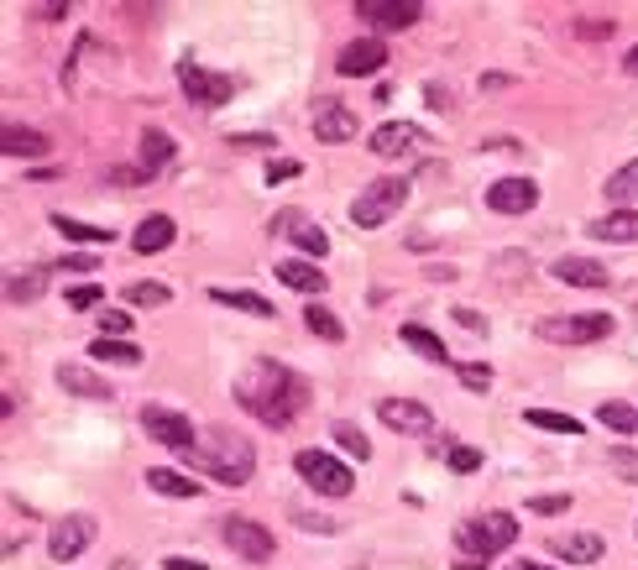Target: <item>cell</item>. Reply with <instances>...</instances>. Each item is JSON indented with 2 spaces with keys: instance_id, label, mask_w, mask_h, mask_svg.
<instances>
[{
  "instance_id": "obj_1",
  "label": "cell",
  "mask_w": 638,
  "mask_h": 570,
  "mask_svg": "<svg viewBox=\"0 0 638 570\" xmlns=\"http://www.w3.org/2000/svg\"><path fill=\"white\" fill-rule=\"evenodd\" d=\"M236 398H241L246 414L262 419L267 429H283L309 408V382L299 372L278 367V361H252V367L236 377Z\"/></svg>"
},
{
  "instance_id": "obj_2",
  "label": "cell",
  "mask_w": 638,
  "mask_h": 570,
  "mask_svg": "<svg viewBox=\"0 0 638 570\" xmlns=\"http://www.w3.org/2000/svg\"><path fill=\"white\" fill-rule=\"evenodd\" d=\"M184 461L199 466V471H210L215 482H225V487H246V482H252V471H257V450H252V440L215 429L204 445H189L184 450Z\"/></svg>"
},
{
  "instance_id": "obj_3",
  "label": "cell",
  "mask_w": 638,
  "mask_h": 570,
  "mask_svg": "<svg viewBox=\"0 0 638 570\" xmlns=\"http://www.w3.org/2000/svg\"><path fill=\"white\" fill-rule=\"evenodd\" d=\"M408 199V184L403 178H377V184H367L356 199H351V225H361V231H377V225H387Z\"/></svg>"
},
{
  "instance_id": "obj_4",
  "label": "cell",
  "mask_w": 638,
  "mask_h": 570,
  "mask_svg": "<svg viewBox=\"0 0 638 570\" xmlns=\"http://www.w3.org/2000/svg\"><path fill=\"white\" fill-rule=\"evenodd\" d=\"M455 539H461V550L476 555V560H492V555H503L508 544L518 539V518L513 513H487V518H471L455 529Z\"/></svg>"
},
{
  "instance_id": "obj_5",
  "label": "cell",
  "mask_w": 638,
  "mask_h": 570,
  "mask_svg": "<svg viewBox=\"0 0 638 570\" xmlns=\"http://www.w3.org/2000/svg\"><path fill=\"white\" fill-rule=\"evenodd\" d=\"M612 335V314H550L539 319V340L550 346H591Z\"/></svg>"
},
{
  "instance_id": "obj_6",
  "label": "cell",
  "mask_w": 638,
  "mask_h": 570,
  "mask_svg": "<svg viewBox=\"0 0 638 570\" xmlns=\"http://www.w3.org/2000/svg\"><path fill=\"white\" fill-rule=\"evenodd\" d=\"M293 466H299L304 482L314 492H325V497H351V487H356L351 466H340L335 455H325V450H299V455H293Z\"/></svg>"
},
{
  "instance_id": "obj_7",
  "label": "cell",
  "mask_w": 638,
  "mask_h": 570,
  "mask_svg": "<svg viewBox=\"0 0 638 570\" xmlns=\"http://www.w3.org/2000/svg\"><path fill=\"white\" fill-rule=\"evenodd\" d=\"M220 539H225V550H236L241 560H252V565H267L272 550H278L272 534H267V523H252V518H241V513L220 523Z\"/></svg>"
},
{
  "instance_id": "obj_8",
  "label": "cell",
  "mask_w": 638,
  "mask_h": 570,
  "mask_svg": "<svg viewBox=\"0 0 638 570\" xmlns=\"http://www.w3.org/2000/svg\"><path fill=\"white\" fill-rule=\"evenodd\" d=\"M178 84H184L189 105H199V110H220L225 100L236 95L231 79H225V74H210V68H199V63H178Z\"/></svg>"
},
{
  "instance_id": "obj_9",
  "label": "cell",
  "mask_w": 638,
  "mask_h": 570,
  "mask_svg": "<svg viewBox=\"0 0 638 570\" xmlns=\"http://www.w3.org/2000/svg\"><path fill=\"white\" fill-rule=\"evenodd\" d=\"M142 429H147V440L168 445V450H178V455L194 445V424L178 414V408H163V403H147V408H142Z\"/></svg>"
},
{
  "instance_id": "obj_10",
  "label": "cell",
  "mask_w": 638,
  "mask_h": 570,
  "mask_svg": "<svg viewBox=\"0 0 638 570\" xmlns=\"http://www.w3.org/2000/svg\"><path fill=\"white\" fill-rule=\"evenodd\" d=\"M356 16L372 21L377 32H403L424 16V6L419 0H356Z\"/></svg>"
},
{
  "instance_id": "obj_11",
  "label": "cell",
  "mask_w": 638,
  "mask_h": 570,
  "mask_svg": "<svg viewBox=\"0 0 638 570\" xmlns=\"http://www.w3.org/2000/svg\"><path fill=\"white\" fill-rule=\"evenodd\" d=\"M377 419L387 429H398V435H435V414H429L424 403H414V398H382Z\"/></svg>"
},
{
  "instance_id": "obj_12",
  "label": "cell",
  "mask_w": 638,
  "mask_h": 570,
  "mask_svg": "<svg viewBox=\"0 0 638 570\" xmlns=\"http://www.w3.org/2000/svg\"><path fill=\"white\" fill-rule=\"evenodd\" d=\"M89 539H95V518L89 513H68L53 523V534H48V555L53 560H74L89 550Z\"/></svg>"
},
{
  "instance_id": "obj_13",
  "label": "cell",
  "mask_w": 638,
  "mask_h": 570,
  "mask_svg": "<svg viewBox=\"0 0 638 570\" xmlns=\"http://www.w3.org/2000/svg\"><path fill=\"white\" fill-rule=\"evenodd\" d=\"M487 204L497 215H529L539 204V184L534 178H497V184L487 189Z\"/></svg>"
},
{
  "instance_id": "obj_14",
  "label": "cell",
  "mask_w": 638,
  "mask_h": 570,
  "mask_svg": "<svg viewBox=\"0 0 638 570\" xmlns=\"http://www.w3.org/2000/svg\"><path fill=\"white\" fill-rule=\"evenodd\" d=\"M419 147H429V142H424V131L408 126V121H387V126L372 131V152L377 157H414Z\"/></svg>"
},
{
  "instance_id": "obj_15",
  "label": "cell",
  "mask_w": 638,
  "mask_h": 570,
  "mask_svg": "<svg viewBox=\"0 0 638 570\" xmlns=\"http://www.w3.org/2000/svg\"><path fill=\"white\" fill-rule=\"evenodd\" d=\"M387 63V48H382V37H361V42H346L340 48V74L346 79H367V74H377V68Z\"/></svg>"
},
{
  "instance_id": "obj_16",
  "label": "cell",
  "mask_w": 638,
  "mask_h": 570,
  "mask_svg": "<svg viewBox=\"0 0 638 570\" xmlns=\"http://www.w3.org/2000/svg\"><path fill=\"white\" fill-rule=\"evenodd\" d=\"M58 387H63V393H74V398H89V403H105L110 398V382L100 372L79 367V361H63V367H58Z\"/></svg>"
},
{
  "instance_id": "obj_17",
  "label": "cell",
  "mask_w": 638,
  "mask_h": 570,
  "mask_svg": "<svg viewBox=\"0 0 638 570\" xmlns=\"http://www.w3.org/2000/svg\"><path fill=\"white\" fill-rule=\"evenodd\" d=\"M173 236H178L173 215H147V220L131 231V246H136L142 257H152V252H168V246H173Z\"/></svg>"
},
{
  "instance_id": "obj_18",
  "label": "cell",
  "mask_w": 638,
  "mask_h": 570,
  "mask_svg": "<svg viewBox=\"0 0 638 570\" xmlns=\"http://www.w3.org/2000/svg\"><path fill=\"white\" fill-rule=\"evenodd\" d=\"M314 136H319V142H351V136H356V116L346 105L325 100V105H319V116H314Z\"/></svg>"
},
{
  "instance_id": "obj_19",
  "label": "cell",
  "mask_w": 638,
  "mask_h": 570,
  "mask_svg": "<svg viewBox=\"0 0 638 570\" xmlns=\"http://www.w3.org/2000/svg\"><path fill=\"white\" fill-rule=\"evenodd\" d=\"M550 550L565 565H591L602 560V534H550Z\"/></svg>"
},
{
  "instance_id": "obj_20",
  "label": "cell",
  "mask_w": 638,
  "mask_h": 570,
  "mask_svg": "<svg viewBox=\"0 0 638 570\" xmlns=\"http://www.w3.org/2000/svg\"><path fill=\"white\" fill-rule=\"evenodd\" d=\"M550 272L560 283H571V288H607V267L591 262V257H560Z\"/></svg>"
},
{
  "instance_id": "obj_21",
  "label": "cell",
  "mask_w": 638,
  "mask_h": 570,
  "mask_svg": "<svg viewBox=\"0 0 638 570\" xmlns=\"http://www.w3.org/2000/svg\"><path fill=\"white\" fill-rule=\"evenodd\" d=\"M168 163H173V136L157 131V126H147L142 142H136V168H142V173H157V168H168Z\"/></svg>"
},
{
  "instance_id": "obj_22",
  "label": "cell",
  "mask_w": 638,
  "mask_h": 570,
  "mask_svg": "<svg viewBox=\"0 0 638 570\" xmlns=\"http://www.w3.org/2000/svg\"><path fill=\"white\" fill-rule=\"evenodd\" d=\"M278 278H283L288 288L309 293V299H319V293L330 288V278H325V272H319L314 262H278Z\"/></svg>"
},
{
  "instance_id": "obj_23",
  "label": "cell",
  "mask_w": 638,
  "mask_h": 570,
  "mask_svg": "<svg viewBox=\"0 0 638 570\" xmlns=\"http://www.w3.org/2000/svg\"><path fill=\"white\" fill-rule=\"evenodd\" d=\"M210 299L215 304H225V309H241V314H257V319H272L278 309H272L262 293H252V288H210Z\"/></svg>"
},
{
  "instance_id": "obj_24",
  "label": "cell",
  "mask_w": 638,
  "mask_h": 570,
  "mask_svg": "<svg viewBox=\"0 0 638 570\" xmlns=\"http://www.w3.org/2000/svg\"><path fill=\"white\" fill-rule=\"evenodd\" d=\"M591 236H602V241H618V246L638 241V210H612V215H602L597 225H591Z\"/></svg>"
},
{
  "instance_id": "obj_25",
  "label": "cell",
  "mask_w": 638,
  "mask_h": 570,
  "mask_svg": "<svg viewBox=\"0 0 638 570\" xmlns=\"http://www.w3.org/2000/svg\"><path fill=\"white\" fill-rule=\"evenodd\" d=\"M0 147H6V157H42L53 142L32 126H6V136H0Z\"/></svg>"
},
{
  "instance_id": "obj_26",
  "label": "cell",
  "mask_w": 638,
  "mask_h": 570,
  "mask_svg": "<svg viewBox=\"0 0 638 570\" xmlns=\"http://www.w3.org/2000/svg\"><path fill=\"white\" fill-rule=\"evenodd\" d=\"M147 487H152L157 497H199V492H204L199 482H189L184 471H168V466H152V471H147Z\"/></svg>"
},
{
  "instance_id": "obj_27",
  "label": "cell",
  "mask_w": 638,
  "mask_h": 570,
  "mask_svg": "<svg viewBox=\"0 0 638 570\" xmlns=\"http://www.w3.org/2000/svg\"><path fill=\"white\" fill-rule=\"evenodd\" d=\"M403 346H408V351H419L424 361H435V367H445V361H450L445 340H440L435 330H424V325H403Z\"/></svg>"
},
{
  "instance_id": "obj_28",
  "label": "cell",
  "mask_w": 638,
  "mask_h": 570,
  "mask_svg": "<svg viewBox=\"0 0 638 570\" xmlns=\"http://www.w3.org/2000/svg\"><path fill=\"white\" fill-rule=\"evenodd\" d=\"M612 204H618V210H628V204L638 199V157H633V163H623L618 173H612L607 178V189H602Z\"/></svg>"
},
{
  "instance_id": "obj_29",
  "label": "cell",
  "mask_w": 638,
  "mask_h": 570,
  "mask_svg": "<svg viewBox=\"0 0 638 570\" xmlns=\"http://www.w3.org/2000/svg\"><path fill=\"white\" fill-rule=\"evenodd\" d=\"M89 356L116 361V367H136V361H142V351H136L131 340H105V335H95V340H89Z\"/></svg>"
},
{
  "instance_id": "obj_30",
  "label": "cell",
  "mask_w": 638,
  "mask_h": 570,
  "mask_svg": "<svg viewBox=\"0 0 638 570\" xmlns=\"http://www.w3.org/2000/svg\"><path fill=\"white\" fill-rule=\"evenodd\" d=\"M53 231H63L68 241H84V246H105L110 241V231H100V225H84V220L58 215V210H53Z\"/></svg>"
},
{
  "instance_id": "obj_31",
  "label": "cell",
  "mask_w": 638,
  "mask_h": 570,
  "mask_svg": "<svg viewBox=\"0 0 638 570\" xmlns=\"http://www.w3.org/2000/svg\"><path fill=\"white\" fill-rule=\"evenodd\" d=\"M304 325H309V335H319V340H346V325H340L335 309H325V304H309V309H304Z\"/></svg>"
},
{
  "instance_id": "obj_32",
  "label": "cell",
  "mask_w": 638,
  "mask_h": 570,
  "mask_svg": "<svg viewBox=\"0 0 638 570\" xmlns=\"http://www.w3.org/2000/svg\"><path fill=\"white\" fill-rule=\"evenodd\" d=\"M529 424H534V429H550V435H565V440L581 435V419L555 414V408H529Z\"/></svg>"
},
{
  "instance_id": "obj_33",
  "label": "cell",
  "mask_w": 638,
  "mask_h": 570,
  "mask_svg": "<svg viewBox=\"0 0 638 570\" xmlns=\"http://www.w3.org/2000/svg\"><path fill=\"white\" fill-rule=\"evenodd\" d=\"M42 293H48V272H21V278L6 283L11 304H32V299H42Z\"/></svg>"
},
{
  "instance_id": "obj_34",
  "label": "cell",
  "mask_w": 638,
  "mask_h": 570,
  "mask_svg": "<svg viewBox=\"0 0 638 570\" xmlns=\"http://www.w3.org/2000/svg\"><path fill=\"white\" fill-rule=\"evenodd\" d=\"M168 299H173L168 283H131V288H126V304H131V309H163Z\"/></svg>"
},
{
  "instance_id": "obj_35",
  "label": "cell",
  "mask_w": 638,
  "mask_h": 570,
  "mask_svg": "<svg viewBox=\"0 0 638 570\" xmlns=\"http://www.w3.org/2000/svg\"><path fill=\"white\" fill-rule=\"evenodd\" d=\"M597 419H602L607 429H618V435H633V429H638V408H633V403H602Z\"/></svg>"
},
{
  "instance_id": "obj_36",
  "label": "cell",
  "mask_w": 638,
  "mask_h": 570,
  "mask_svg": "<svg viewBox=\"0 0 638 570\" xmlns=\"http://www.w3.org/2000/svg\"><path fill=\"white\" fill-rule=\"evenodd\" d=\"M445 466L455 476H471V471H482V450H471V445H450L445 450Z\"/></svg>"
},
{
  "instance_id": "obj_37",
  "label": "cell",
  "mask_w": 638,
  "mask_h": 570,
  "mask_svg": "<svg viewBox=\"0 0 638 570\" xmlns=\"http://www.w3.org/2000/svg\"><path fill=\"white\" fill-rule=\"evenodd\" d=\"M607 466H612V476H623V482H638V450L612 445V450H607Z\"/></svg>"
},
{
  "instance_id": "obj_38",
  "label": "cell",
  "mask_w": 638,
  "mask_h": 570,
  "mask_svg": "<svg viewBox=\"0 0 638 570\" xmlns=\"http://www.w3.org/2000/svg\"><path fill=\"white\" fill-rule=\"evenodd\" d=\"M293 241H299V252H304V257H314V262L330 252V236L319 231V225H304V231H293Z\"/></svg>"
},
{
  "instance_id": "obj_39",
  "label": "cell",
  "mask_w": 638,
  "mask_h": 570,
  "mask_svg": "<svg viewBox=\"0 0 638 570\" xmlns=\"http://www.w3.org/2000/svg\"><path fill=\"white\" fill-rule=\"evenodd\" d=\"M330 435H335L340 445H346V450L356 455V461H367V455H372V445H367V435H361V429H356V424H335V429H330Z\"/></svg>"
},
{
  "instance_id": "obj_40",
  "label": "cell",
  "mask_w": 638,
  "mask_h": 570,
  "mask_svg": "<svg viewBox=\"0 0 638 570\" xmlns=\"http://www.w3.org/2000/svg\"><path fill=\"white\" fill-rule=\"evenodd\" d=\"M455 377H461L471 393H487V387H492V372L482 367V361H466V367H455Z\"/></svg>"
},
{
  "instance_id": "obj_41",
  "label": "cell",
  "mask_w": 638,
  "mask_h": 570,
  "mask_svg": "<svg viewBox=\"0 0 638 570\" xmlns=\"http://www.w3.org/2000/svg\"><path fill=\"white\" fill-rule=\"evenodd\" d=\"M100 335H105V340H121V335H131V314H121V309L100 314Z\"/></svg>"
},
{
  "instance_id": "obj_42",
  "label": "cell",
  "mask_w": 638,
  "mask_h": 570,
  "mask_svg": "<svg viewBox=\"0 0 638 570\" xmlns=\"http://www.w3.org/2000/svg\"><path fill=\"white\" fill-rule=\"evenodd\" d=\"M293 518H299V529H304V534H335V518H325V513H304V508H293Z\"/></svg>"
},
{
  "instance_id": "obj_43",
  "label": "cell",
  "mask_w": 638,
  "mask_h": 570,
  "mask_svg": "<svg viewBox=\"0 0 638 570\" xmlns=\"http://www.w3.org/2000/svg\"><path fill=\"white\" fill-rule=\"evenodd\" d=\"M105 299V293L95 288V283H79V288H68V309H95Z\"/></svg>"
},
{
  "instance_id": "obj_44",
  "label": "cell",
  "mask_w": 638,
  "mask_h": 570,
  "mask_svg": "<svg viewBox=\"0 0 638 570\" xmlns=\"http://www.w3.org/2000/svg\"><path fill=\"white\" fill-rule=\"evenodd\" d=\"M612 27H618L612 16H581V21H576L581 37H612Z\"/></svg>"
},
{
  "instance_id": "obj_45",
  "label": "cell",
  "mask_w": 638,
  "mask_h": 570,
  "mask_svg": "<svg viewBox=\"0 0 638 570\" xmlns=\"http://www.w3.org/2000/svg\"><path fill=\"white\" fill-rule=\"evenodd\" d=\"M450 314H455V325H461V330H471V335H487V319L476 314V309H466V304H461V309H450Z\"/></svg>"
},
{
  "instance_id": "obj_46",
  "label": "cell",
  "mask_w": 638,
  "mask_h": 570,
  "mask_svg": "<svg viewBox=\"0 0 638 570\" xmlns=\"http://www.w3.org/2000/svg\"><path fill=\"white\" fill-rule=\"evenodd\" d=\"M565 508H571V497H534V503H529V513H544V518H555V513H565Z\"/></svg>"
},
{
  "instance_id": "obj_47",
  "label": "cell",
  "mask_w": 638,
  "mask_h": 570,
  "mask_svg": "<svg viewBox=\"0 0 638 570\" xmlns=\"http://www.w3.org/2000/svg\"><path fill=\"white\" fill-rule=\"evenodd\" d=\"M283 178H299V163L283 157V163H267V184H283Z\"/></svg>"
},
{
  "instance_id": "obj_48",
  "label": "cell",
  "mask_w": 638,
  "mask_h": 570,
  "mask_svg": "<svg viewBox=\"0 0 638 570\" xmlns=\"http://www.w3.org/2000/svg\"><path fill=\"white\" fill-rule=\"evenodd\" d=\"M58 272H95V257H63Z\"/></svg>"
},
{
  "instance_id": "obj_49",
  "label": "cell",
  "mask_w": 638,
  "mask_h": 570,
  "mask_svg": "<svg viewBox=\"0 0 638 570\" xmlns=\"http://www.w3.org/2000/svg\"><path fill=\"white\" fill-rule=\"evenodd\" d=\"M163 565H168V570H210V565H204V560H189V555H168Z\"/></svg>"
},
{
  "instance_id": "obj_50",
  "label": "cell",
  "mask_w": 638,
  "mask_h": 570,
  "mask_svg": "<svg viewBox=\"0 0 638 570\" xmlns=\"http://www.w3.org/2000/svg\"><path fill=\"white\" fill-rule=\"evenodd\" d=\"M231 147H272V136H236Z\"/></svg>"
},
{
  "instance_id": "obj_51",
  "label": "cell",
  "mask_w": 638,
  "mask_h": 570,
  "mask_svg": "<svg viewBox=\"0 0 638 570\" xmlns=\"http://www.w3.org/2000/svg\"><path fill=\"white\" fill-rule=\"evenodd\" d=\"M508 570H555V565H539V560H518V565H508Z\"/></svg>"
},
{
  "instance_id": "obj_52",
  "label": "cell",
  "mask_w": 638,
  "mask_h": 570,
  "mask_svg": "<svg viewBox=\"0 0 638 570\" xmlns=\"http://www.w3.org/2000/svg\"><path fill=\"white\" fill-rule=\"evenodd\" d=\"M623 68H628V74L638 79V48H628V58H623Z\"/></svg>"
},
{
  "instance_id": "obj_53",
  "label": "cell",
  "mask_w": 638,
  "mask_h": 570,
  "mask_svg": "<svg viewBox=\"0 0 638 570\" xmlns=\"http://www.w3.org/2000/svg\"><path fill=\"white\" fill-rule=\"evenodd\" d=\"M455 570H487V565H482V560H471V555H466V560H455Z\"/></svg>"
}]
</instances>
